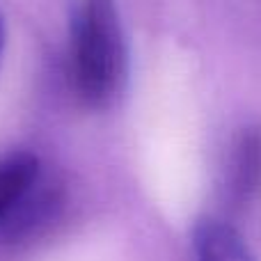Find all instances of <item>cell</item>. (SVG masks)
I'll return each instance as SVG.
<instances>
[{"label": "cell", "instance_id": "cell-1", "mask_svg": "<svg viewBox=\"0 0 261 261\" xmlns=\"http://www.w3.org/2000/svg\"><path fill=\"white\" fill-rule=\"evenodd\" d=\"M71 81L87 108H110L128 81V46L117 0H81L71 28Z\"/></svg>", "mask_w": 261, "mask_h": 261}, {"label": "cell", "instance_id": "cell-2", "mask_svg": "<svg viewBox=\"0 0 261 261\" xmlns=\"http://www.w3.org/2000/svg\"><path fill=\"white\" fill-rule=\"evenodd\" d=\"M222 190L234 208H245L261 197V126L241 128L231 140Z\"/></svg>", "mask_w": 261, "mask_h": 261}, {"label": "cell", "instance_id": "cell-3", "mask_svg": "<svg viewBox=\"0 0 261 261\" xmlns=\"http://www.w3.org/2000/svg\"><path fill=\"white\" fill-rule=\"evenodd\" d=\"M195 261H257L252 248L231 222L222 218H199L193 229Z\"/></svg>", "mask_w": 261, "mask_h": 261}, {"label": "cell", "instance_id": "cell-4", "mask_svg": "<svg viewBox=\"0 0 261 261\" xmlns=\"http://www.w3.org/2000/svg\"><path fill=\"white\" fill-rule=\"evenodd\" d=\"M41 179V163L35 153L18 151L0 158V229L28 193Z\"/></svg>", "mask_w": 261, "mask_h": 261}, {"label": "cell", "instance_id": "cell-5", "mask_svg": "<svg viewBox=\"0 0 261 261\" xmlns=\"http://www.w3.org/2000/svg\"><path fill=\"white\" fill-rule=\"evenodd\" d=\"M5 41H7V30H5V16H3V9H0V60H3V53H5Z\"/></svg>", "mask_w": 261, "mask_h": 261}]
</instances>
